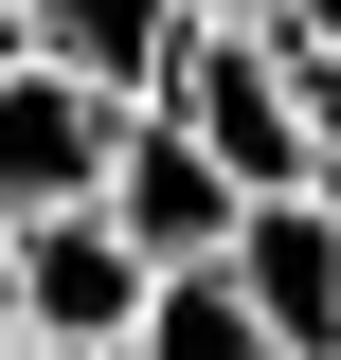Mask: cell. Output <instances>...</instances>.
I'll list each match as a JSON object with an SVG mask.
<instances>
[{"instance_id": "cell-1", "label": "cell", "mask_w": 341, "mask_h": 360, "mask_svg": "<svg viewBox=\"0 0 341 360\" xmlns=\"http://www.w3.org/2000/svg\"><path fill=\"white\" fill-rule=\"evenodd\" d=\"M162 108L215 144L234 198H305V108H288V37H269V18H198L180 72H162Z\"/></svg>"}, {"instance_id": "cell-2", "label": "cell", "mask_w": 341, "mask_h": 360, "mask_svg": "<svg viewBox=\"0 0 341 360\" xmlns=\"http://www.w3.org/2000/svg\"><path fill=\"white\" fill-rule=\"evenodd\" d=\"M234 180H215V144L180 127V108H126V144H108V234H126L144 270H215L234 252Z\"/></svg>"}, {"instance_id": "cell-3", "label": "cell", "mask_w": 341, "mask_h": 360, "mask_svg": "<svg viewBox=\"0 0 341 360\" xmlns=\"http://www.w3.org/2000/svg\"><path fill=\"white\" fill-rule=\"evenodd\" d=\"M0 307H18V342H126L144 324V252L108 234V198L90 217H18L0 234Z\"/></svg>"}, {"instance_id": "cell-4", "label": "cell", "mask_w": 341, "mask_h": 360, "mask_svg": "<svg viewBox=\"0 0 341 360\" xmlns=\"http://www.w3.org/2000/svg\"><path fill=\"white\" fill-rule=\"evenodd\" d=\"M215 270L252 288L269 360H341V198H323V180H305V198H252Z\"/></svg>"}, {"instance_id": "cell-5", "label": "cell", "mask_w": 341, "mask_h": 360, "mask_svg": "<svg viewBox=\"0 0 341 360\" xmlns=\"http://www.w3.org/2000/svg\"><path fill=\"white\" fill-rule=\"evenodd\" d=\"M180 0H18V54L36 72H72V90H108V108H162V72H180Z\"/></svg>"}, {"instance_id": "cell-6", "label": "cell", "mask_w": 341, "mask_h": 360, "mask_svg": "<svg viewBox=\"0 0 341 360\" xmlns=\"http://www.w3.org/2000/svg\"><path fill=\"white\" fill-rule=\"evenodd\" d=\"M126 360H269V324H252V288H234V270H144Z\"/></svg>"}, {"instance_id": "cell-7", "label": "cell", "mask_w": 341, "mask_h": 360, "mask_svg": "<svg viewBox=\"0 0 341 360\" xmlns=\"http://www.w3.org/2000/svg\"><path fill=\"white\" fill-rule=\"evenodd\" d=\"M269 37H288V54H341V0H269Z\"/></svg>"}, {"instance_id": "cell-8", "label": "cell", "mask_w": 341, "mask_h": 360, "mask_svg": "<svg viewBox=\"0 0 341 360\" xmlns=\"http://www.w3.org/2000/svg\"><path fill=\"white\" fill-rule=\"evenodd\" d=\"M0 360H126V342H0Z\"/></svg>"}, {"instance_id": "cell-9", "label": "cell", "mask_w": 341, "mask_h": 360, "mask_svg": "<svg viewBox=\"0 0 341 360\" xmlns=\"http://www.w3.org/2000/svg\"><path fill=\"white\" fill-rule=\"evenodd\" d=\"M180 18H269V0H180Z\"/></svg>"}]
</instances>
